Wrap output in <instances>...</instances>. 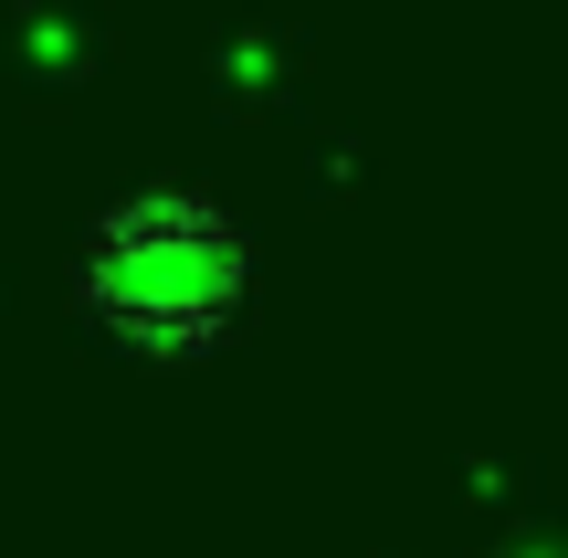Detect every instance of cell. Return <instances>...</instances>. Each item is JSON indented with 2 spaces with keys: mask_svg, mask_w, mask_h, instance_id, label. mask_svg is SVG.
Here are the masks:
<instances>
[{
  "mask_svg": "<svg viewBox=\"0 0 568 558\" xmlns=\"http://www.w3.org/2000/svg\"><path fill=\"white\" fill-rule=\"evenodd\" d=\"M84 306L159 358H201L253 306V243L201 190H138L84 243Z\"/></svg>",
  "mask_w": 568,
  "mask_h": 558,
  "instance_id": "1",
  "label": "cell"
}]
</instances>
